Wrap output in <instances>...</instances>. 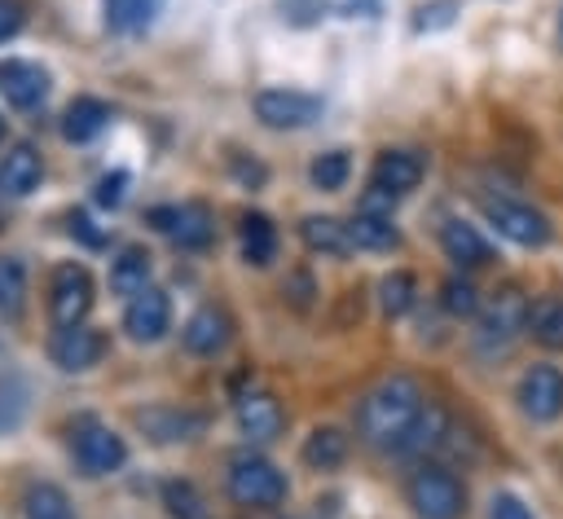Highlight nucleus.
Listing matches in <instances>:
<instances>
[{
    "label": "nucleus",
    "mask_w": 563,
    "mask_h": 519,
    "mask_svg": "<svg viewBox=\"0 0 563 519\" xmlns=\"http://www.w3.org/2000/svg\"><path fill=\"white\" fill-rule=\"evenodd\" d=\"M427 400L422 387L409 374H391L378 387H369L356 405V435L369 449H405L418 418H422Z\"/></svg>",
    "instance_id": "f257e3e1"
},
{
    "label": "nucleus",
    "mask_w": 563,
    "mask_h": 519,
    "mask_svg": "<svg viewBox=\"0 0 563 519\" xmlns=\"http://www.w3.org/2000/svg\"><path fill=\"white\" fill-rule=\"evenodd\" d=\"M229 497L238 506H251V510L282 506L286 501V475L268 457L242 449V453L229 457Z\"/></svg>",
    "instance_id": "f03ea898"
},
{
    "label": "nucleus",
    "mask_w": 563,
    "mask_h": 519,
    "mask_svg": "<svg viewBox=\"0 0 563 519\" xmlns=\"http://www.w3.org/2000/svg\"><path fill=\"white\" fill-rule=\"evenodd\" d=\"M405 493H409V506H413L418 519H457V515L466 510V488H462V479H457L449 466H440V462H422V466L409 475Z\"/></svg>",
    "instance_id": "7ed1b4c3"
},
{
    "label": "nucleus",
    "mask_w": 563,
    "mask_h": 519,
    "mask_svg": "<svg viewBox=\"0 0 563 519\" xmlns=\"http://www.w3.org/2000/svg\"><path fill=\"white\" fill-rule=\"evenodd\" d=\"M70 457L88 479H101L128 462V444L101 418H75L70 422Z\"/></svg>",
    "instance_id": "20e7f679"
},
{
    "label": "nucleus",
    "mask_w": 563,
    "mask_h": 519,
    "mask_svg": "<svg viewBox=\"0 0 563 519\" xmlns=\"http://www.w3.org/2000/svg\"><path fill=\"white\" fill-rule=\"evenodd\" d=\"M479 211L488 216V224L501 238H510L519 246H545L550 233H554L550 220H545V211H537V207H528L519 198H479Z\"/></svg>",
    "instance_id": "39448f33"
},
{
    "label": "nucleus",
    "mask_w": 563,
    "mask_h": 519,
    "mask_svg": "<svg viewBox=\"0 0 563 519\" xmlns=\"http://www.w3.org/2000/svg\"><path fill=\"white\" fill-rule=\"evenodd\" d=\"M325 110L321 97L312 92H299V88H264L255 92V119L264 128H277V132H295V128H308L317 123Z\"/></svg>",
    "instance_id": "423d86ee"
},
{
    "label": "nucleus",
    "mask_w": 563,
    "mask_h": 519,
    "mask_svg": "<svg viewBox=\"0 0 563 519\" xmlns=\"http://www.w3.org/2000/svg\"><path fill=\"white\" fill-rule=\"evenodd\" d=\"M92 308V277L84 264H57L53 268V281H48V317L57 330L66 325H84Z\"/></svg>",
    "instance_id": "0eeeda50"
},
{
    "label": "nucleus",
    "mask_w": 563,
    "mask_h": 519,
    "mask_svg": "<svg viewBox=\"0 0 563 519\" xmlns=\"http://www.w3.org/2000/svg\"><path fill=\"white\" fill-rule=\"evenodd\" d=\"M150 224L158 233H167L180 251H207L211 238H216V224H211V211L202 202H180V207H154L150 211Z\"/></svg>",
    "instance_id": "6e6552de"
},
{
    "label": "nucleus",
    "mask_w": 563,
    "mask_h": 519,
    "mask_svg": "<svg viewBox=\"0 0 563 519\" xmlns=\"http://www.w3.org/2000/svg\"><path fill=\"white\" fill-rule=\"evenodd\" d=\"M515 396L532 422H554L563 413V374L554 365H528Z\"/></svg>",
    "instance_id": "1a4fd4ad"
},
{
    "label": "nucleus",
    "mask_w": 563,
    "mask_h": 519,
    "mask_svg": "<svg viewBox=\"0 0 563 519\" xmlns=\"http://www.w3.org/2000/svg\"><path fill=\"white\" fill-rule=\"evenodd\" d=\"M422 172H427V163H422V154H418V150H383V154L374 158L369 189L396 202V198H405L409 189H418Z\"/></svg>",
    "instance_id": "9d476101"
},
{
    "label": "nucleus",
    "mask_w": 563,
    "mask_h": 519,
    "mask_svg": "<svg viewBox=\"0 0 563 519\" xmlns=\"http://www.w3.org/2000/svg\"><path fill=\"white\" fill-rule=\"evenodd\" d=\"M172 325V299L158 290V286H145L141 295L128 299L123 308V330L136 339V343H158Z\"/></svg>",
    "instance_id": "9b49d317"
},
{
    "label": "nucleus",
    "mask_w": 563,
    "mask_h": 519,
    "mask_svg": "<svg viewBox=\"0 0 563 519\" xmlns=\"http://www.w3.org/2000/svg\"><path fill=\"white\" fill-rule=\"evenodd\" d=\"M136 427L154 440V444H185L194 435H202L207 418L194 413V409H180V405H150L136 413Z\"/></svg>",
    "instance_id": "f8f14e48"
},
{
    "label": "nucleus",
    "mask_w": 563,
    "mask_h": 519,
    "mask_svg": "<svg viewBox=\"0 0 563 519\" xmlns=\"http://www.w3.org/2000/svg\"><path fill=\"white\" fill-rule=\"evenodd\" d=\"M0 92L9 106L35 110L48 97V70L40 62H26V57H4L0 62Z\"/></svg>",
    "instance_id": "ddd939ff"
},
{
    "label": "nucleus",
    "mask_w": 563,
    "mask_h": 519,
    "mask_svg": "<svg viewBox=\"0 0 563 519\" xmlns=\"http://www.w3.org/2000/svg\"><path fill=\"white\" fill-rule=\"evenodd\" d=\"M519 330H528V299H523L515 286H501V290L493 295V303H488L484 321H479V339H484V343L506 347Z\"/></svg>",
    "instance_id": "4468645a"
},
{
    "label": "nucleus",
    "mask_w": 563,
    "mask_h": 519,
    "mask_svg": "<svg viewBox=\"0 0 563 519\" xmlns=\"http://www.w3.org/2000/svg\"><path fill=\"white\" fill-rule=\"evenodd\" d=\"M233 413H238L242 435L255 440V444L277 440L282 435V422H286V413H282V405H277L273 391H246V396H238V409Z\"/></svg>",
    "instance_id": "2eb2a0df"
},
{
    "label": "nucleus",
    "mask_w": 563,
    "mask_h": 519,
    "mask_svg": "<svg viewBox=\"0 0 563 519\" xmlns=\"http://www.w3.org/2000/svg\"><path fill=\"white\" fill-rule=\"evenodd\" d=\"M48 352H53V361H57L62 369L79 374V369H92V365L101 361L106 339H101L97 330H88V325H66V330H57V334H53Z\"/></svg>",
    "instance_id": "dca6fc26"
},
{
    "label": "nucleus",
    "mask_w": 563,
    "mask_h": 519,
    "mask_svg": "<svg viewBox=\"0 0 563 519\" xmlns=\"http://www.w3.org/2000/svg\"><path fill=\"white\" fill-rule=\"evenodd\" d=\"M229 330H233V325H229L224 308L207 303V308H198V312L180 325V343H185V352H194V356H216V352H224Z\"/></svg>",
    "instance_id": "f3484780"
},
{
    "label": "nucleus",
    "mask_w": 563,
    "mask_h": 519,
    "mask_svg": "<svg viewBox=\"0 0 563 519\" xmlns=\"http://www.w3.org/2000/svg\"><path fill=\"white\" fill-rule=\"evenodd\" d=\"M40 176H44V163H40V154H35V145H13V150H4V158H0V189L9 194V198H26L35 185H40Z\"/></svg>",
    "instance_id": "a211bd4d"
},
{
    "label": "nucleus",
    "mask_w": 563,
    "mask_h": 519,
    "mask_svg": "<svg viewBox=\"0 0 563 519\" xmlns=\"http://www.w3.org/2000/svg\"><path fill=\"white\" fill-rule=\"evenodd\" d=\"M440 246H444V255H449L457 268H479V264L493 260L488 242H484V238L475 233V224H466V220H444V224H440Z\"/></svg>",
    "instance_id": "6ab92c4d"
},
{
    "label": "nucleus",
    "mask_w": 563,
    "mask_h": 519,
    "mask_svg": "<svg viewBox=\"0 0 563 519\" xmlns=\"http://www.w3.org/2000/svg\"><path fill=\"white\" fill-rule=\"evenodd\" d=\"M163 13V0H101V18L114 35H141Z\"/></svg>",
    "instance_id": "aec40b11"
},
{
    "label": "nucleus",
    "mask_w": 563,
    "mask_h": 519,
    "mask_svg": "<svg viewBox=\"0 0 563 519\" xmlns=\"http://www.w3.org/2000/svg\"><path fill=\"white\" fill-rule=\"evenodd\" d=\"M106 123H110V106H106V101H97V97H75V101L66 106V114H62V136L75 141V145H84V141H92Z\"/></svg>",
    "instance_id": "412c9836"
},
{
    "label": "nucleus",
    "mask_w": 563,
    "mask_h": 519,
    "mask_svg": "<svg viewBox=\"0 0 563 519\" xmlns=\"http://www.w3.org/2000/svg\"><path fill=\"white\" fill-rule=\"evenodd\" d=\"M299 238H303V246L317 251V255H347V251H352V233H347V224L334 220V216H303V220H299Z\"/></svg>",
    "instance_id": "4be33fe9"
},
{
    "label": "nucleus",
    "mask_w": 563,
    "mask_h": 519,
    "mask_svg": "<svg viewBox=\"0 0 563 519\" xmlns=\"http://www.w3.org/2000/svg\"><path fill=\"white\" fill-rule=\"evenodd\" d=\"M347 233H352V246H361V251H391V246H400V233H396L391 216L369 211V207L347 220Z\"/></svg>",
    "instance_id": "5701e85b"
},
{
    "label": "nucleus",
    "mask_w": 563,
    "mask_h": 519,
    "mask_svg": "<svg viewBox=\"0 0 563 519\" xmlns=\"http://www.w3.org/2000/svg\"><path fill=\"white\" fill-rule=\"evenodd\" d=\"M347 449H352V440L339 431V427H317L308 440H303V462L312 466V471H339L343 462H347Z\"/></svg>",
    "instance_id": "b1692460"
},
{
    "label": "nucleus",
    "mask_w": 563,
    "mask_h": 519,
    "mask_svg": "<svg viewBox=\"0 0 563 519\" xmlns=\"http://www.w3.org/2000/svg\"><path fill=\"white\" fill-rule=\"evenodd\" d=\"M273 255H277V229H273V220L264 211H246L242 216V260L255 264V268H264Z\"/></svg>",
    "instance_id": "393cba45"
},
{
    "label": "nucleus",
    "mask_w": 563,
    "mask_h": 519,
    "mask_svg": "<svg viewBox=\"0 0 563 519\" xmlns=\"http://www.w3.org/2000/svg\"><path fill=\"white\" fill-rule=\"evenodd\" d=\"M110 286L119 295H128V299L141 295L150 286V251L145 246H123L114 255V264H110Z\"/></svg>",
    "instance_id": "a878e982"
},
{
    "label": "nucleus",
    "mask_w": 563,
    "mask_h": 519,
    "mask_svg": "<svg viewBox=\"0 0 563 519\" xmlns=\"http://www.w3.org/2000/svg\"><path fill=\"white\" fill-rule=\"evenodd\" d=\"M528 334L541 347H563V299L559 295H541L528 303Z\"/></svg>",
    "instance_id": "bb28decb"
},
{
    "label": "nucleus",
    "mask_w": 563,
    "mask_h": 519,
    "mask_svg": "<svg viewBox=\"0 0 563 519\" xmlns=\"http://www.w3.org/2000/svg\"><path fill=\"white\" fill-rule=\"evenodd\" d=\"M22 515L26 519H75L70 497L57 484H31L22 497Z\"/></svg>",
    "instance_id": "cd10ccee"
},
{
    "label": "nucleus",
    "mask_w": 563,
    "mask_h": 519,
    "mask_svg": "<svg viewBox=\"0 0 563 519\" xmlns=\"http://www.w3.org/2000/svg\"><path fill=\"white\" fill-rule=\"evenodd\" d=\"M26 308V268L18 255H0V312L13 321Z\"/></svg>",
    "instance_id": "c85d7f7f"
},
{
    "label": "nucleus",
    "mask_w": 563,
    "mask_h": 519,
    "mask_svg": "<svg viewBox=\"0 0 563 519\" xmlns=\"http://www.w3.org/2000/svg\"><path fill=\"white\" fill-rule=\"evenodd\" d=\"M413 299H418V281H413V273L396 268V273H387V277L378 281V303H383V312H387L391 321L405 317V312L413 308Z\"/></svg>",
    "instance_id": "c756f323"
},
{
    "label": "nucleus",
    "mask_w": 563,
    "mask_h": 519,
    "mask_svg": "<svg viewBox=\"0 0 563 519\" xmlns=\"http://www.w3.org/2000/svg\"><path fill=\"white\" fill-rule=\"evenodd\" d=\"M163 506H167L172 519H211L202 493H198L189 479H167V484H163Z\"/></svg>",
    "instance_id": "7c9ffc66"
},
{
    "label": "nucleus",
    "mask_w": 563,
    "mask_h": 519,
    "mask_svg": "<svg viewBox=\"0 0 563 519\" xmlns=\"http://www.w3.org/2000/svg\"><path fill=\"white\" fill-rule=\"evenodd\" d=\"M308 176H312V185L325 189V194L343 189L347 176H352V158H347V150H325V154H317L312 167H308Z\"/></svg>",
    "instance_id": "2f4dec72"
},
{
    "label": "nucleus",
    "mask_w": 563,
    "mask_h": 519,
    "mask_svg": "<svg viewBox=\"0 0 563 519\" xmlns=\"http://www.w3.org/2000/svg\"><path fill=\"white\" fill-rule=\"evenodd\" d=\"M440 303L453 312V317H475L479 312V290L466 281V277H449L440 286Z\"/></svg>",
    "instance_id": "473e14b6"
},
{
    "label": "nucleus",
    "mask_w": 563,
    "mask_h": 519,
    "mask_svg": "<svg viewBox=\"0 0 563 519\" xmlns=\"http://www.w3.org/2000/svg\"><path fill=\"white\" fill-rule=\"evenodd\" d=\"M277 13L290 26H317L330 13V0H277Z\"/></svg>",
    "instance_id": "72a5a7b5"
},
{
    "label": "nucleus",
    "mask_w": 563,
    "mask_h": 519,
    "mask_svg": "<svg viewBox=\"0 0 563 519\" xmlns=\"http://www.w3.org/2000/svg\"><path fill=\"white\" fill-rule=\"evenodd\" d=\"M282 295L290 299V308H299V312H308L312 308V295H317V286H312V277L303 273V268H295L286 281H282Z\"/></svg>",
    "instance_id": "f704fd0d"
},
{
    "label": "nucleus",
    "mask_w": 563,
    "mask_h": 519,
    "mask_svg": "<svg viewBox=\"0 0 563 519\" xmlns=\"http://www.w3.org/2000/svg\"><path fill=\"white\" fill-rule=\"evenodd\" d=\"M488 519H532V510L515 493H497L493 506H488Z\"/></svg>",
    "instance_id": "c9c22d12"
},
{
    "label": "nucleus",
    "mask_w": 563,
    "mask_h": 519,
    "mask_svg": "<svg viewBox=\"0 0 563 519\" xmlns=\"http://www.w3.org/2000/svg\"><path fill=\"white\" fill-rule=\"evenodd\" d=\"M123 185H128V172H110L97 180V202L101 207H119L123 202Z\"/></svg>",
    "instance_id": "e433bc0d"
},
{
    "label": "nucleus",
    "mask_w": 563,
    "mask_h": 519,
    "mask_svg": "<svg viewBox=\"0 0 563 519\" xmlns=\"http://www.w3.org/2000/svg\"><path fill=\"white\" fill-rule=\"evenodd\" d=\"M22 18H26L22 13V0H0V44L22 31Z\"/></svg>",
    "instance_id": "4c0bfd02"
},
{
    "label": "nucleus",
    "mask_w": 563,
    "mask_h": 519,
    "mask_svg": "<svg viewBox=\"0 0 563 519\" xmlns=\"http://www.w3.org/2000/svg\"><path fill=\"white\" fill-rule=\"evenodd\" d=\"M88 224H92V220H88L84 211H70V233H79L88 246H101V233H97V229H88Z\"/></svg>",
    "instance_id": "58836bf2"
},
{
    "label": "nucleus",
    "mask_w": 563,
    "mask_h": 519,
    "mask_svg": "<svg viewBox=\"0 0 563 519\" xmlns=\"http://www.w3.org/2000/svg\"><path fill=\"white\" fill-rule=\"evenodd\" d=\"M0 136H4V114H0Z\"/></svg>",
    "instance_id": "ea45409f"
},
{
    "label": "nucleus",
    "mask_w": 563,
    "mask_h": 519,
    "mask_svg": "<svg viewBox=\"0 0 563 519\" xmlns=\"http://www.w3.org/2000/svg\"><path fill=\"white\" fill-rule=\"evenodd\" d=\"M559 44H563V22H559Z\"/></svg>",
    "instance_id": "a19ab883"
},
{
    "label": "nucleus",
    "mask_w": 563,
    "mask_h": 519,
    "mask_svg": "<svg viewBox=\"0 0 563 519\" xmlns=\"http://www.w3.org/2000/svg\"><path fill=\"white\" fill-rule=\"evenodd\" d=\"M0 400H4V396H0ZM0 418H4V405H0Z\"/></svg>",
    "instance_id": "79ce46f5"
}]
</instances>
